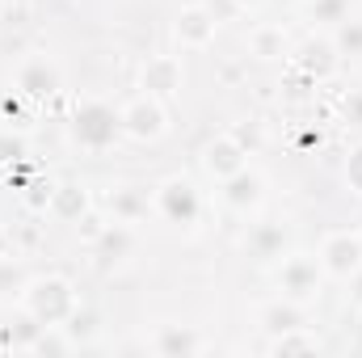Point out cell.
Here are the masks:
<instances>
[{"label":"cell","mask_w":362,"mask_h":358,"mask_svg":"<svg viewBox=\"0 0 362 358\" xmlns=\"http://www.w3.org/2000/svg\"><path fill=\"white\" fill-rule=\"evenodd\" d=\"M325 144V135H320V127H308L303 135H299V148H320Z\"/></svg>","instance_id":"cell-32"},{"label":"cell","mask_w":362,"mask_h":358,"mask_svg":"<svg viewBox=\"0 0 362 358\" xmlns=\"http://www.w3.org/2000/svg\"><path fill=\"white\" fill-rule=\"evenodd\" d=\"M206 8H211V17H215L219 25H223L228 17H236V13H245V8H240L236 0H206Z\"/></svg>","instance_id":"cell-26"},{"label":"cell","mask_w":362,"mask_h":358,"mask_svg":"<svg viewBox=\"0 0 362 358\" xmlns=\"http://www.w3.org/2000/svg\"><path fill=\"white\" fill-rule=\"evenodd\" d=\"M173 34H177V42L185 51H206L215 42V34H219V21L211 17L206 4H185L173 17Z\"/></svg>","instance_id":"cell-11"},{"label":"cell","mask_w":362,"mask_h":358,"mask_svg":"<svg viewBox=\"0 0 362 358\" xmlns=\"http://www.w3.org/2000/svg\"><path fill=\"white\" fill-rule=\"evenodd\" d=\"M181 81H185V72H181L177 55H148V64L139 68V89L152 93V97H160V101L177 97Z\"/></svg>","instance_id":"cell-13"},{"label":"cell","mask_w":362,"mask_h":358,"mask_svg":"<svg viewBox=\"0 0 362 358\" xmlns=\"http://www.w3.org/2000/svg\"><path fill=\"white\" fill-rule=\"evenodd\" d=\"M223 190H219V198H223V207L228 211H236V215H253L262 202H266V178L257 173V169H240V173H232V178L219 181Z\"/></svg>","instance_id":"cell-10"},{"label":"cell","mask_w":362,"mask_h":358,"mask_svg":"<svg viewBox=\"0 0 362 358\" xmlns=\"http://www.w3.org/2000/svg\"><path fill=\"white\" fill-rule=\"evenodd\" d=\"M118 118H122V135L135 139V144H156V139L169 135V110H165V101L152 97V93L131 97V101L118 110Z\"/></svg>","instance_id":"cell-4"},{"label":"cell","mask_w":362,"mask_h":358,"mask_svg":"<svg viewBox=\"0 0 362 358\" xmlns=\"http://www.w3.org/2000/svg\"><path fill=\"white\" fill-rule=\"evenodd\" d=\"M350 299H354V308H362V270L350 278Z\"/></svg>","instance_id":"cell-33"},{"label":"cell","mask_w":362,"mask_h":358,"mask_svg":"<svg viewBox=\"0 0 362 358\" xmlns=\"http://www.w3.org/2000/svg\"><path fill=\"white\" fill-rule=\"evenodd\" d=\"M13 85H17L21 97H30V101H51V97H59V89H64V68L51 55H25L13 68Z\"/></svg>","instance_id":"cell-6"},{"label":"cell","mask_w":362,"mask_h":358,"mask_svg":"<svg viewBox=\"0 0 362 358\" xmlns=\"http://www.w3.org/2000/svg\"><path fill=\"white\" fill-rule=\"evenodd\" d=\"M257 325L266 329V333H286V329H299V325H308V312H303V304L299 299H286V295H278L270 299L262 312H257Z\"/></svg>","instance_id":"cell-18"},{"label":"cell","mask_w":362,"mask_h":358,"mask_svg":"<svg viewBox=\"0 0 362 358\" xmlns=\"http://www.w3.org/2000/svg\"><path fill=\"white\" fill-rule=\"evenodd\" d=\"M341 178L350 185V194H362V144L346 152V165H341Z\"/></svg>","instance_id":"cell-25"},{"label":"cell","mask_w":362,"mask_h":358,"mask_svg":"<svg viewBox=\"0 0 362 358\" xmlns=\"http://www.w3.org/2000/svg\"><path fill=\"white\" fill-rule=\"evenodd\" d=\"M135 245H139V241H135V224H122V219H110V224L101 228V236L89 241L93 262L101 270L131 262V258H135Z\"/></svg>","instance_id":"cell-9"},{"label":"cell","mask_w":362,"mask_h":358,"mask_svg":"<svg viewBox=\"0 0 362 358\" xmlns=\"http://www.w3.org/2000/svg\"><path fill=\"white\" fill-rule=\"evenodd\" d=\"M17 156H21V144L0 131V165H8V161H17Z\"/></svg>","instance_id":"cell-27"},{"label":"cell","mask_w":362,"mask_h":358,"mask_svg":"<svg viewBox=\"0 0 362 358\" xmlns=\"http://www.w3.org/2000/svg\"><path fill=\"white\" fill-rule=\"evenodd\" d=\"M308 17L320 21V25H337L350 17V0H312L308 4Z\"/></svg>","instance_id":"cell-22"},{"label":"cell","mask_w":362,"mask_h":358,"mask_svg":"<svg viewBox=\"0 0 362 358\" xmlns=\"http://www.w3.org/2000/svg\"><path fill=\"white\" fill-rule=\"evenodd\" d=\"M68 135H72V144L85 148V152H105V148H114V139L122 135V118H118L114 105H105V101H97V97H85V101H76V110H72V118H68Z\"/></svg>","instance_id":"cell-2"},{"label":"cell","mask_w":362,"mask_h":358,"mask_svg":"<svg viewBox=\"0 0 362 358\" xmlns=\"http://www.w3.org/2000/svg\"><path fill=\"white\" fill-rule=\"evenodd\" d=\"M152 211L165 219V224H173V228H198V219H202V194H198V185L189 178H165L156 190H152Z\"/></svg>","instance_id":"cell-3"},{"label":"cell","mask_w":362,"mask_h":358,"mask_svg":"<svg viewBox=\"0 0 362 358\" xmlns=\"http://www.w3.org/2000/svg\"><path fill=\"white\" fill-rule=\"evenodd\" d=\"M21 308L38 329H51V325L64 329L72 321V312L81 308V295L64 274H38L21 287Z\"/></svg>","instance_id":"cell-1"},{"label":"cell","mask_w":362,"mask_h":358,"mask_svg":"<svg viewBox=\"0 0 362 358\" xmlns=\"http://www.w3.org/2000/svg\"><path fill=\"white\" fill-rule=\"evenodd\" d=\"M291 34L282 30V25H270V21H262V25H253L249 30V55L253 59H262V64H278V59H291Z\"/></svg>","instance_id":"cell-15"},{"label":"cell","mask_w":362,"mask_h":358,"mask_svg":"<svg viewBox=\"0 0 362 358\" xmlns=\"http://www.w3.org/2000/svg\"><path fill=\"white\" fill-rule=\"evenodd\" d=\"M320 350V337L312 333V325H299V329H286V333H274L266 342V354H316Z\"/></svg>","instance_id":"cell-19"},{"label":"cell","mask_w":362,"mask_h":358,"mask_svg":"<svg viewBox=\"0 0 362 358\" xmlns=\"http://www.w3.org/2000/svg\"><path fill=\"white\" fill-rule=\"evenodd\" d=\"M152 354L160 358H181V354H202L206 350V342L189 329V325H160L156 333H152Z\"/></svg>","instance_id":"cell-14"},{"label":"cell","mask_w":362,"mask_h":358,"mask_svg":"<svg viewBox=\"0 0 362 358\" xmlns=\"http://www.w3.org/2000/svg\"><path fill=\"white\" fill-rule=\"evenodd\" d=\"M245 165H249V152H245V144H240L232 131L215 135V139L202 148V169H206L215 181H223V178H232V173H240Z\"/></svg>","instance_id":"cell-12"},{"label":"cell","mask_w":362,"mask_h":358,"mask_svg":"<svg viewBox=\"0 0 362 358\" xmlns=\"http://www.w3.org/2000/svg\"><path fill=\"white\" fill-rule=\"evenodd\" d=\"M105 207H110V219L139 224V219L152 211V194H148L144 185H114L110 198H105Z\"/></svg>","instance_id":"cell-16"},{"label":"cell","mask_w":362,"mask_h":358,"mask_svg":"<svg viewBox=\"0 0 362 358\" xmlns=\"http://www.w3.org/2000/svg\"><path fill=\"white\" fill-rule=\"evenodd\" d=\"M51 194H55L51 181H21V202H25L34 215H47V211H51Z\"/></svg>","instance_id":"cell-21"},{"label":"cell","mask_w":362,"mask_h":358,"mask_svg":"<svg viewBox=\"0 0 362 358\" xmlns=\"http://www.w3.org/2000/svg\"><path fill=\"white\" fill-rule=\"evenodd\" d=\"M346 114H350V122H358V127H362V89L350 93V101H346Z\"/></svg>","instance_id":"cell-30"},{"label":"cell","mask_w":362,"mask_h":358,"mask_svg":"<svg viewBox=\"0 0 362 358\" xmlns=\"http://www.w3.org/2000/svg\"><path fill=\"white\" fill-rule=\"evenodd\" d=\"M282 245H286V236H282V228H257L253 232V249H257V258H282Z\"/></svg>","instance_id":"cell-23"},{"label":"cell","mask_w":362,"mask_h":358,"mask_svg":"<svg viewBox=\"0 0 362 358\" xmlns=\"http://www.w3.org/2000/svg\"><path fill=\"white\" fill-rule=\"evenodd\" d=\"M316 258H320L325 278L350 282V278L362 270V232H350V228L329 232V236L320 241V253H316Z\"/></svg>","instance_id":"cell-7"},{"label":"cell","mask_w":362,"mask_h":358,"mask_svg":"<svg viewBox=\"0 0 362 358\" xmlns=\"http://www.w3.org/2000/svg\"><path fill=\"white\" fill-rule=\"evenodd\" d=\"M25 350H34V354H68V350H72V337H59L55 325H51V329H47L38 342H30Z\"/></svg>","instance_id":"cell-24"},{"label":"cell","mask_w":362,"mask_h":358,"mask_svg":"<svg viewBox=\"0 0 362 358\" xmlns=\"http://www.w3.org/2000/svg\"><path fill=\"white\" fill-rule=\"evenodd\" d=\"M76 228H81V236H85V241H97V236H101V228H105V224H101V219H97V215H85V219H81V224H76Z\"/></svg>","instance_id":"cell-29"},{"label":"cell","mask_w":362,"mask_h":358,"mask_svg":"<svg viewBox=\"0 0 362 358\" xmlns=\"http://www.w3.org/2000/svg\"><path fill=\"white\" fill-rule=\"evenodd\" d=\"M333 47H337L341 59H358L362 55V21L358 17H346V21L333 25Z\"/></svg>","instance_id":"cell-20"},{"label":"cell","mask_w":362,"mask_h":358,"mask_svg":"<svg viewBox=\"0 0 362 358\" xmlns=\"http://www.w3.org/2000/svg\"><path fill=\"white\" fill-rule=\"evenodd\" d=\"M4 114H8V122L17 118V127H30V118L21 114V105H13V101H8V105H4Z\"/></svg>","instance_id":"cell-34"},{"label":"cell","mask_w":362,"mask_h":358,"mask_svg":"<svg viewBox=\"0 0 362 358\" xmlns=\"http://www.w3.org/2000/svg\"><path fill=\"white\" fill-rule=\"evenodd\" d=\"M236 4H240V8H245V13H249V8H257V4H262V0H236Z\"/></svg>","instance_id":"cell-35"},{"label":"cell","mask_w":362,"mask_h":358,"mask_svg":"<svg viewBox=\"0 0 362 358\" xmlns=\"http://www.w3.org/2000/svg\"><path fill=\"white\" fill-rule=\"evenodd\" d=\"M13 258H17V249H13V232L0 224V266H8Z\"/></svg>","instance_id":"cell-28"},{"label":"cell","mask_w":362,"mask_h":358,"mask_svg":"<svg viewBox=\"0 0 362 358\" xmlns=\"http://www.w3.org/2000/svg\"><path fill=\"white\" fill-rule=\"evenodd\" d=\"M291 64H295L299 72H308L316 85H325V81H333V76H337V68H341V55H337L333 38H320V34H312V38H303V42L291 51Z\"/></svg>","instance_id":"cell-8"},{"label":"cell","mask_w":362,"mask_h":358,"mask_svg":"<svg viewBox=\"0 0 362 358\" xmlns=\"http://www.w3.org/2000/svg\"><path fill=\"white\" fill-rule=\"evenodd\" d=\"M232 135H236V139L245 144V152H253V148H257V131H253V127H236Z\"/></svg>","instance_id":"cell-31"},{"label":"cell","mask_w":362,"mask_h":358,"mask_svg":"<svg viewBox=\"0 0 362 358\" xmlns=\"http://www.w3.org/2000/svg\"><path fill=\"white\" fill-rule=\"evenodd\" d=\"M274 282H278V291H282L286 299H299V304L316 299L320 287H325L320 258H312V253H286V258L278 262V270H274Z\"/></svg>","instance_id":"cell-5"},{"label":"cell","mask_w":362,"mask_h":358,"mask_svg":"<svg viewBox=\"0 0 362 358\" xmlns=\"http://www.w3.org/2000/svg\"><path fill=\"white\" fill-rule=\"evenodd\" d=\"M89 211H93V198H89V190H85L81 181H64V185H55V194H51V215H55V219H64V224H81Z\"/></svg>","instance_id":"cell-17"}]
</instances>
